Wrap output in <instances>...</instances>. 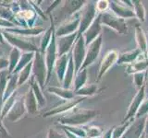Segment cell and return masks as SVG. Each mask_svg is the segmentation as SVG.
<instances>
[{
  "mask_svg": "<svg viewBox=\"0 0 148 138\" xmlns=\"http://www.w3.org/2000/svg\"><path fill=\"white\" fill-rule=\"evenodd\" d=\"M34 61L32 62V71H34V76L40 87L43 89L45 81V62L43 53L40 52H36L34 54Z\"/></svg>",
  "mask_w": 148,
  "mask_h": 138,
  "instance_id": "1",
  "label": "cell"
},
{
  "mask_svg": "<svg viewBox=\"0 0 148 138\" xmlns=\"http://www.w3.org/2000/svg\"><path fill=\"white\" fill-rule=\"evenodd\" d=\"M3 36H4V38L7 40L8 43H9L14 46V48H17L20 51L21 50L26 51L27 53L38 52V49L36 48V46L32 44L30 41L22 39L21 37L14 36L10 33H8L7 31H3Z\"/></svg>",
  "mask_w": 148,
  "mask_h": 138,
  "instance_id": "2",
  "label": "cell"
},
{
  "mask_svg": "<svg viewBox=\"0 0 148 138\" xmlns=\"http://www.w3.org/2000/svg\"><path fill=\"white\" fill-rule=\"evenodd\" d=\"M56 56H57V48H56L55 34L53 32L52 39H51L50 43L48 44V47L46 48L45 64H46V67H47V79H46V82L49 80V78L51 76V72H52V69L56 61Z\"/></svg>",
  "mask_w": 148,
  "mask_h": 138,
  "instance_id": "3",
  "label": "cell"
},
{
  "mask_svg": "<svg viewBox=\"0 0 148 138\" xmlns=\"http://www.w3.org/2000/svg\"><path fill=\"white\" fill-rule=\"evenodd\" d=\"M26 112L24 99H18L17 101H15L13 107L10 109V110L8 113V119L11 122H17L18 119L22 117V115Z\"/></svg>",
  "mask_w": 148,
  "mask_h": 138,
  "instance_id": "4",
  "label": "cell"
},
{
  "mask_svg": "<svg viewBox=\"0 0 148 138\" xmlns=\"http://www.w3.org/2000/svg\"><path fill=\"white\" fill-rule=\"evenodd\" d=\"M74 38H75V34H71L69 36L62 37L58 40V56H62V55L66 54V53L69 50V47L71 46Z\"/></svg>",
  "mask_w": 148,
  "mask_h": 138,
  "instance_id": "5",
  "label": "cell"
},
{
  "mask_svg": "<svg viewBox=\"0 0 148 138\" xmlns=\"http://www.w3.org/2000/svg\"><path fill=\"white\" fill-rule=\"evenodd\" d=\"M24 103L26 110L31 114H34L37 112V100L34 94V91L30 89L24 97Z\"/></svg>",
  "mask_w": 148,
  "mask_h": 138,
  "instance_id": "6",
  "label": "cell"
},
{
  "mask_svg": "<svg viewBox=\"0 0 148 138\" xmlns=\"http://www.w3.org/2000/svg\"><path fill=\"white\" fill-rule=\"evenodd\" d=\"M89 112H85L84 113H74V115H69V116L63 117L61 119L62 122L65 123H71V124H78V123H83L86 122L88 120V114Z\"/></svg>",
  "mask_w": 148,
  "mask_h": 138,
  "instance_id": "7",
  "label": "cell"
},
{
  "mask_svg": "<svg viewBox=\"0 0 148 138\" xmlns=\"http://www.w3.org/2000/svg\"><path fill=\"white\" fill-rule=\"evenodd\" d=\"M31 87H32V90L34 91V94L36 98L37 103L39 104L40 107H43V106L45 104V99L43 96V93H42L40 90V87L38 86V82H37L34 76L31 78Z\"/></svg>",
  "mask_w": 148,
  "mask_h": 138,
  "instance_id": "8",
  "label": "cell"
},
{
  "mask_svg": "<svg viewBox=\"0 0 148 138\" xmlns=\"http://www.w3.org/2000/svg\"><path fill=\"white\" fill-rule=\"evenodd\" d=\"M21 59V51L17 48H13L10 52V55H9V60H8V73H12L15 68L17 67L18 62Z\"/></svg>",
  "mask_w": 148,
  "mask_h": 138,
  "instance_id": "9",
  "label": "cell"
},
{
  "mask_svg": "<svg viewBox=\"0 0 148 138\" xmlns=\"http://www.w3.org/2000/svg\"><path fill=\"white\" fill-rule=\"evenodd\" d=\"M18 77H17V76H13L11 77H9V79L8 81V84H7L6 90H5V93L3 96L2 102H4L5 100H7L9 97L15 92L16 87L18 85Z\"/></svg>",
  "mask_w": 148,
  "mask_h": 138,
  "instance_id": "10",
  "label": "cell"
},
{
  "mask_svg": "<svg viewBox=\"0 0 148 138\" xmlns=\"http://www.w3.org/2000/svg\"><path fill=\"white\" fill-rule=\"evenodd\" d=\"M83 53H84V50H83V41L82 39H80L78 41V43H76V46L73 51V54H74L73 56H74V60H75V63H76L77 69L81 66Z\"/></svg>",
  "mask_w": 148,
  "mask_h": 138,
  "instance_id": "11",
  "label": "cell"
},
{
  "mask_svg": "<svg viewBox=\"0 0 148 138\" xmlns=\"http://www.w3.org/2000/svg\"><path fill=\"white\" fill-rule=\"evenodd\" d=\"M67 62H68V55L64 54L59 57V59L57 61V64H56V69H57V74L59 80L63 79L65 69H66L67 66Z\"/></svg>",
  "mask_w": 148,
  "mask_h": 138,
  "instance_id": "12",
  "label": "cell"
},
{
  "mask_svg": "<svg viewBox=\"0 0 148 138\" xmlns=\"http://www.w3.org/2000/svg\"><path fill=\"white\" fill-rule=\"evenodd\" d=\"M34 57V53L32 52H29V53H25L22 54V56L20 59V62H18L17 67L15 68V70L13 71L14 74H17L18 71H21V69L24 68L28 64H30L31 60Z\"/></svg>",
  "mask_w": 148,
  "mask_h": 138,
  "instance_id": "13",
  "label": "cell"
},
{
  "mask_svg": "<svg viewBox=\"0 0 148 138\" xmlns=\"http://www.w3.org/2000/svg\"><path fill=\"white\" fill-rule=\"evenodd\" d=\"M16 96H17V92L15 91L14 93L9 97V98L4 101V106L2 108V110H1V118H4L6 115L8 113V112L10 110V109L13 107L14 103H15V99H16Z\"/></svg>",
  "mask_w": 148,
  "mask_h": 138,
  "instance_id": "14",
  "label": "cell"
},
{
  "mask_svg": "<svg viewBox=\"0 0 148 138\" xmlns=\"http://www.w3.org/2000/svg\"><path fill=\"white\" fill-rule=\"evenodd\" d=\"M78 22H79V20H75L74 21L69 22V23H68V24H66V25L61 26L58 30L57 34L58 36H62V35H65V34H69V32L73 31L74 30L76 29L77 26H78Z\"/></svg>",
  "mask_w": 148,
  "mask_h": 138,
  "instance_id": "15",
  "label": "cell"
},
{
  "mask_svg": "<svg viewBox=\"0 0 148 138\" xmlns=\"http://www.w3.org/2000/svg\"><path fill=\"white\" fill-rule=\"evenodd\" d=\"M32 70V63L31 62L30 64H28L21 72L20 76H18V86L22 85L23 83H25L28 79H29Z\"/></svg>",
  "mask_w": 148,
  "mask_h": 138,
  "instance_id": "16",
  "label": "cell"
},
{
  "mask_svg": "<svg viewBox=\"0 0 148 138\" xmlns=\"http://www.w3.org/2000/svg\"><path fill=\"white\" fill-rule=\"evenodd\" d=\"M8 70H3L0 72V103H2L3 96L6 90L7 84H8Z\"/></svg>",
  "mask_w": 148,
  "mask_h": 138,
  "instance_id": "17",
  "label": "cell"
},
{
  "mask_svg": "<svg viewBox=\"0 0 148 138\" xmlns=\"http://www.w3.org/2000/svg\"><path fill=\"white\" fill-rule=\"evenodd\" d=\"M8 32H15V33L18 34V35H38L39 33H41L42 31H44V30L42 28H38V29H28V30H18V29H15V30H8Z\"/></svg>",
  "mask_w": 148,
  "mask_h": 138,
  "instance_id": "18",
  "label": "cell"
},
{
  "mask_svg": "<svg viewBox=\"0 0 148 138\" xmlns=\"http://www.w3.org/2000/svg\"><path fill=\"white\" fill-rule=\"evenodd\" d=\"M98 41H95V43H92L91 48L89 49V52H88V54H87V57H86V60H85V64L84 66L86 64H90L91 61L94 60V58L96 56L97 54V51H98Z\"/></svg>",
  "mask_w": 148,
  "mask_h": 138,
  "instance_id": "19",
  "label": "cell"
},
{
  "mask_svg": "<svg viewBox=\"0 0 148 138\" xmlns=\"http://www.w3.org/2000/svg\"><path fill=\"white\" fill-rule=\"evenodd\" d=\"M116 58H117V55H116L115 53H110L109 54H108V56H106L103 61V66H102V68H101V75L106 71V69L109 67L110 64H112V62L115 61Z\"/></svg>",
  "mask_w": 148,
  "mask_h": 138,
  "instance_id": "20",
  "label": "cell"
},
{
  "mask_svg": "<svg viewBox=\"0 0 148 138\" xmlns=\"http://www.w3.org/2000/svg\"><path fill=\"white\" fill-rule=\"evenodd\" d=\"M54 30V27H53V24H52V27L50 28V29L45 32V34L43 38V41H42L41 43V53H45V50L46 49V46H47L48 43H50L51 41V33H52V31Z\"/></svg>",
  "mask_w": 148,
  "mask_h": 138,
  "instance_id": "21",
  "label": "cell"
},
{
  "mask_svg": "<svg viewBox=\"0 0 148 138\" xmlns=\"http://www.w3.org/2000/svg\"><path fill=\"white\" fill-rule=\"evenodd\" d=\"M72 74H73V64H72V58H71L69 62V68L66 73V76H65V82H64L65 87H69V85H71V82L72 79Z\"/></svg>",
  "mask_w": 148,
  "mask_h": 138,
  "instance_id": "22",
  "label": "cell"
},
{
  "mask_svg": "<svg viewBox=\"0 0 148 138\" xmlns=\"http://www.w3.org/2000/svg\"><path fill=\"white\" fill-rule=\"evenodd\" d=\"M48 91H51L52 93H55L58 96H61L62 98L64 99H71L72 98V93L71 91H68L66 89H58V87H49L48 89Z\"/></svg>",
  "mask_w": 148,
  "mask_h": 138,
  "instance_id": "23",
  "label": "cell"
},
{
  "mask_svg": "<svg viewBox=\"0 0 148 138\" xmlns=\"http://www.w3.org/2000/svg\"><path fill=\"white\" fill-rule=\"evenodd\" d=\"M0 17H2L3 20H11L12 18V12L11 10L8 9V7H0Z\"/></svg>",
  "mask_w": 148,
  "mask_h": 138,
  "instance_id": "24",
  "label": "cell"
},
{
  "mask_svg": "<svg viewBox=\"0 0 148 138\" xmlns=\"http://www.w3.org/2000/svg\"><path fill=\"white\" fill-rule=\"evenodd\" d=\"M0 138H12L9 135V133L7 132L6 128L4 127L1 120H0Z\"/></svg>",
  "mask_w": 148,
  "mask_h": 138,
  "instance_id": "25",
  "label": "cell"
},
{
  "mask_svg": "<svg viewBox=\"0 0 148 138\" xmlns=\"http://www.w3.org/2000/svg\"><path fill=\"white\" fill-rule=\"evenodd\" d=\"M8 59H5V58H0V72L3 71V70H6L7 67L8 66Z\"/></svg>",
  "mask_w": 148,
  "mask_h": 138,
  "instance_id": "26",
  "label": "cell"
},
{
  "mask_svg": "<svg viewBox=\"0 0 148 138\" xmlns=\"http://www.w3.org/2000/svg\"><path fill=\"white\" fill-rule=\"evenodd\" d=\"M96 7L98 10L103 11L104 9H106V7H108V2L106 1H100V2H98V4H97Z\"/></svg>",
  "mask_w": 148,
  "mask_h": 138,
  "instance_id": "27",
  "label": "cell"
},
{
  "mask_svg": "<svg viewBox=\"0 0 148 138\" xmlns=\"http://www.w3.org/2000/svg\"><path fill=\"white\" fill-rule=\"evenodd\" d=\"M48 138H64V137L62 135H60L58 132H56L54 130H50L49 135H48Z\"/></svg>",
  "mask_w": 148,
  "mask_h": 138,
  "instance_id": "28",
  "label": "cell"
},
{
  "mask_svg": "<svg viewBox=\"0 0 148 138\" xmlns=\"http://www.w3.org/2000/svg\"><path fill=\"white\" fill-rule=\"evenodd\" d=\"M12 26H14V24L10 21L0 18V27H12Z\"/></svg>",
  "mask_w": 148,
  "mask_h": 138,
  "instance_id": "29",
  "label": "cell"
},
{
  "mask_svg": "<svg viewBox=\"0 0 148 138\" xmlns=\"http://www.w3.org/2000/svg\"><path fill=\"white\" fill-rule=\"evenodd\" d=\"M4 36H3V32L0 31V43H5V41H4Z\"/></svg>",
  "mask_w": 148,
  "mask_h": 138,
  "instance_id": "30",
  "label": "cell"
},
{
  "mask_svg": "<svg viewBox=\"0 0 148 138\" xmlns=\"http://www.w3.org/2000/svg\"><path fill=\"white\" fill-rule=\"evenodd\" d=\"M3 54H4V52H3V51H2L1 49H0V56H2Z\"/></svg>",
  "mask_w": 148,
  "mask_h": 138,
  "instance_id": "31",
  "label": "cell"
}]
</instances>
